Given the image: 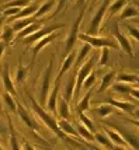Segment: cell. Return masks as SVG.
<instances>
[{
    "instance_id": "obj_4",
    "label": "cell",
    "mask_w": 139,
    "mask_h": 150,
    "mask_svg": "<svg viewBox=\"0 0 139 150\" xmlns=\"http://www.w3.org/2000/svg\"><path fill=\"white\" fill-rule=\"evenodd\" d=\"M53 66H55V55H51L49 63L44 70V74L41 77V91H40V103L41 105L45 107L46 98L51 90V81H52V74H53Z\"/></svg>"
},
{
    "instance_id": "obj_2",
    "label": "cell",
    "mask_w": 139,
    "mask_h": 150,
    "mask_svg": "<svg viewBox=\"0 0 139 150\" xmlns=\"http://www.w3.org/2000/svg\"><path fill=\"white\" fill-rule=\"evenodd\" d=\"M97 53H93L89 59L84 60V63L83 65H80L77 69V72H76V83H74V91H73V98H77V96L80 94L82 91V84H83V80L87 77V74L93 70V67L96 66L97 63Z\"/></svg>"
},
{
    "instance_id": "obj_20",
    "label": "cell",
    "mask_w": 139,
    "mask_h": 150,
    "mask_svg": "<svg viewBox=\"0 0 139 150\" xmlns=\"http://www.w3.org/2000/svg\"><path fill=\"white\" fill-rule=\"evenodd\" d=\"M56 112L59 114L60 119H67V121H70V118H72V114H70V110H69V103H67L66 100H63L62 97L58 98Z\"/></svg>"
},
{
    "instance_id": "obj_24",
    "label": "cell",
    "mask_w": 139,
    "mask_h": 150,
    "mask_svg": "<svg viewBox=\"0 0 139 150\" xmlns=\"http://www.w3.org/2000/svg\"><path fill=\"white\" fill-rule=\"evenodd\" d=\"M0 38H1V41H3L7 46L10 45V44L14 41V38H16V33H14L13 27L9 25V24H6V25L1 27V31H0Z\"/></svg>"
},
{
    "instance_id": "obj_14",
    "label": "cell",
    "mask_w": 139,
    "mask_h": 150,
    "mask_svg": "<svg viewBox=\"0 0 139 150\" xmlns=\"http://www.w3.org/2000/svg\"><path fill=\"white\" fill-rule=\"evenodd\" d=\"M16 104H17V114H18L20 119L24 122V124H26V126H28V128H30V129L35 133V132L40 129V128H38V125H37V122L33 119V117L30 115V112H28L26 108L23 107V104H21V103H18V101L16 100Z\"/></svg>"
},
{
    "instance_id": "obj_32",
    "label": "cell",
    "mask_w": 139,
    "mask_h": 150,
    "mask_svg": "<svg viewBox=\"0 0 139 150\" xmlns=\"http://www.w3.org/2000/svg\"><path fill=\"white\" fill-rule=\"evenodd\" d=\"M35 20H38V18H35L34 16H30V17H24V18H18V20H14L16 23H14L11 27H13L14 33H18V31H21L23 28H26L27 25H30L31 23H34Z\"/></svg>"
},
{
    "instance_id": "obj_9",
    "label": "cell",
    "mask_w": 139,
    "mask_h": 150,
    "mask_svg": "<svg viewBox=\"0 0 139 150\" xmlns=\"http://www.w3.org/2000/svg\"><path fill=\"white\" fill-rule=\"evenodd\" d=\"M108 125H110V126H113V128H115V131L122 136V139L128 143L129 147H132V149H135V150L139 149V137H138L136 133L128 131V129H125L124 126H121V125H118V124H108Z\"/></svg>"
},
{
    "instance_id": "obj_15",
    "label": "cell",
    "mask_w": 139,
    "mask_h": 150,
    "mask_svg": "<svg viewBox=\"0 0 139 150\" xmlns=\"http://www.w3.org/2000/svg\"><path fill=\"white\" fill-rule=\"evenodd\" d=\"M23 58H24V53H23L20 56V59H18V66H17V69H16V74H14V80H13V83L17 86L24 84L26 79L28 77V74H30L31 69H33V67H30V66H27V67L23 66Z\"/></svg>"
},
{
    "instance_id": "obj_21",
    "label": "cell",
    "mask_w": 139,
    "mask_h": 150,
    "mask_svg": "<svg viewBox=\"0 0 139 150\" xmlns=\"http://www.w3.org/2000/svg\"><path fill=\"white\" fill-rule=\"evenodd\" d=\"M42 23H44V20H35L34 23H31L30 25H27L26 28H23L21 31H18L17 33V38H20V39H23V38H26V37H28V35H31L33 33H35L38 28H41L42 27Z\"/></svg>"
},
{
    "instance_id": "obj_37",
    "label": "cell",
    "mask_w": 139,
    "mask_h": 150,
    "mask_svg": "<svg viewBox=\"0 0 139 150\" xmlns=\"http://www.w3.org/2000/svg\"><path fill=\"white\" fill-rule=\"evenodd\" d=\"M104 105H100V107H97V108H94L93 111L96 112V114H99L100 117H107V115H110L111 112L114 111V107L110 104H106V103H103Z\"/></svg>"
},
{
    "instance_id": "obj_38",
    "label": "cell",
    "mask_w": 139,
    "mask_h": 150,
    "mask_svg": "<svg viewBox=\"0 0 139 150\" xmlns=\"http://www.w3.org/2000/svg\"><path fill=\"white\" fill-rule=\"evenodd\" d=\"M96 80H97V76H96V73L93 72H90L89 74H87V77L83 80V84H82V90H89L90 87H93L94 86V83H96Z\"/></svg>"
},
{
    "instance_id": "obj_44",
    "label": "cell",
    "mask_w": 139,
    "mask_h": 150,
    "mask_svg": "<svg viewBox=\"0 0 139 150\" xmlns=\"http://www.w3.org/2000/svg\"><path fill=\"white\" fill-rule=\"evenodd\" d=\"M0 136H3V137L7 136V128H6V125H3L1 122H0Z\"/></svg>"
},
{
    "instance_id": "obj_42",
    "label": "cell",
    "mask_w": 139,
    "mask_h": 150,
    "mask_svg": "<svg viewBox=\"0 0 139 150\" xmlns=\"http://www.w3.org/2000/svg\"><path fill=\"white\" fill-rule=\"evenodd\" d=\"M125 31H126V34H128L131 38L135 39V41H138V39H139V31H138V28H136V27L125 25Z\"/></svg>"
},
{
    "instance_id": "obj_13",
    "label": "cell",
    "mask_w": 139,
    "mask_h": 150,
    "mask_svg": "<svg viewBox=\"0 0 139 150\" xmlns=\"http://www.w3.org/2000/svg\"><path fill=\"white\" fill-rule=\"evenodd\" d=\"M113 90L118 94H128V96H133L135 100L139 98V93H138V84L133 83V84H129V83H113L111 84Z\"/></svg>"
},
{
    "instance_id": "obj_41",
    "label": "cell",
    "mask_w": 139,
    "mask_h": 150,
    "mask_svg": "<svg viewBox=\"0 0 139 150\" xmlns=\"http://www.w3.org/2000/svg\"><path fill=\"white\" fill-rule=\"evenodd\" d=\"M69 1V0H58L56 1V6H55V10H53V13L49 16V18H53V17H56L58 14L63 10V7L66 6V3Z\"/></svg>"
},
{
    "instance_id": "obj_12",
    "label": "cell",
    "mask_w": 139,
    "mask_h": 150,
    "mask_svg": "<svg viewBox=\"0 0 139 150\" xmlns=\"http://www.w3.org/2000/svg\"><path fill=\"white\" fill-rule=\"evenodd\" d=\"M114 37L115 39L118 41V45L119 48L126 53V55H129L131 58H133V49H132V45H131V42H129V38L126 37L125 34L121 33V30L118 28V25L115 24V28H114Z\"/></svg>"
},
{
    "instance_id": "obj_8",
    "label": "cell",
    "mask_w": 139,
    "mask_h": 150,
    "mask_svg": "<svg viewBox=\"0 0 139 150\" xmlns=\"http://www.w3.org/2000/svg\"><path fill=\"white\" fill-rule=\"evenodd\" d=\"M60 80H62V77L56 74V77L53 80V87L52 90H49V94H48V98H46V103H45V108L49 110L53 115L56 114V104H58L59 90H60Z\"/></svg>"
},
{
    "instance_id": "obj_47",
    "label": "cell",
    "mask_w": 139,
    "mask_h": 150,
    "mask_svg": "<svg viewBox=\"0 0 139 150\" xmlns=\"http://www.w3.org/2000/svg\"><path fill=\"white\" fill-rule=\"evenodd\" d=\"M3 147H4V146H3V144H0V149H3Z\"/></svg>"
},
{
    "instance_id": "obj_48",
    "label": "cell",
    "mask_w": 139,
    "mask_h": 150,
    "mask_svg": "<svg viewBox=\"0 0 139 150\" xmlns=\"http://www.w3.org/2000/svg\"><path fill=\"white\" fill-rule=\"evenodd\" d=\"M96 1H97V0H91V3H96Z\"/></svg>"
},
{
    "instance_id": "obj_43",
    "label": "cell",
    "mask_w": 139,
    "mask_h": 150,
    "mask_svg": "<svg viewBox=\"0 0 139 150\" xmlns=\"http://www.w3.org/2000/svg\"><path fill=\"white\" fill-rule=\"evenodd\" d=\"M7 49V45L3 42V41H0V59H1V56H3V53H4V51ZM0 112H3V104H1V97H0Z\"/></svg>"
},
{
    "instance_id": "obj_27",
    "label": "cell",
    "mask_w": 139,
    "mask_h": 150,
    "mask_svg": "<svg viewBox=\"0 0 139 150\" xmlns=\"http://www.w3.org/2000/svg\"><path fill=\"white\" fill-rule=\"evenodd\" d=\"M58 126H59V129L63 132V133H66V135H72V136H74L77 140H83V139L79 136L77 131L73 128V125L70 124L67 119H60L59 122H58Z\"/></svg>"
},
{
    "instance_id": "obj_23",
    "label": "cell",
    "mask_w": 139,
    "mask_h": 150,
    "mask_svg": "<svg viewBox=\"0 0 139 150\" xmlns=\"http://www.w3.org/2000/svg\"><path fill=\"white\" fill-rule=\"evenodd\" d=\"M114 80H115V72L114 70H110L108 73H106L103 79H101V83H100V87L99 90H97V94H101L103 91H107L111 84L114 83Z\"/></svg>"
},
{
    "instance_id": "obj_6",
    "label": "cell",
    "mask_w": 139,
    "mask_h": 150,
    "mask_svg": "<svg viewBox=\"0 0 139 150\" xmlns=\"http://www.w3.org/2000/svg\"><path fill=\"white\" fill-rule=\"evenodd\" d=\"M110 1L111 0H103V3L97 8V11L93 14V18L90 21V27H89L87 34H90V35H99L100 27H101V23H103L104 17H106V11H107V8H108Z\"/></svg>"
},
{
    "instance_id": "obj_16",
    "label": "cell",
    "mask_w": 139,
    "mask_h": 150,
    "mask_svg": "<svg viewBox=\"0 0 139 150\" xmlns=\"http://www.w3.org/2000/svg\"><path fill=\"white\" fill-rule=\"evenodd\" d=\"M97 103H106V104H110L113 107H117L119 110H122L124 112H128V114H133L136 111V104H131V103H126V101H118V100H114L113 97H108L103 101H97Z\"/></svg>"
},
{
    "instance_id": "obj_3",
    "label": "cell",
    "mask_w": 139,
    "mask_h": 150,
    "mask_svg": "<svg viewBox=\"0 0 139 150\" xmlns=\"http://www.w3.org/2000/svg\"><path fill=\"white\" fill-rule=\"evenodd\" d=\"M77 39L87 42L91 48H113L118 49V44L115 38H106V37H99V35H90L87 33H79Z\"/></svg>"
},
{
    "instance_id": "obj_7",
    "label": "cell",
    "mask_w": 139,
    "mask_h": 150,
    "mask_svg": "<svg viewBox=\"0 0 139 150\" xmlns=\"http://www.w3.org/2000/svg\"><path fill=\"white\" fill-rule=\"evenodd\" d=\"M63 27H66L65 24H55V25H49V27H41L38 28L35 33H33L31 35H28L26 38H23V42L26 44V45H33L35 41H38L41 39L42 37H45V35H49V34L55 33V31H59L60 28H63Z\"/></svg>"
},
{
    "instance_id": "obj_19",
    "label": "cell",
    "mask_w": 139,
    "mask_h": 150,
    "mask_svg": "<svg viewBox=\"0 0 139 150\" xmlns=\"http://www.w3.org/2000/svg\"><path fill=\"white\" fill-rule=\"evenodd\" d=\"M6 117H7V124H9L7 129L10 132V144H9V147L13 150H18V149H21V144L18 143V139L16 136V128H14V125H13V121H11V118H10L9 114H6Z\"/></svg>"
},
{
    "instance_id": "obj_46",
    "label": "cell",
    "mask_w": 139,
    "mask_h": 150,
    "mask_svg": "<svg viewBox=\"0 0 139 150\" xmlns=\"http://www.w3.org/2000/svg\"><path fill=\"white\" fill-rule=\"evenodd\" d=\"M4 18H6L4 16H1V17H0V27L3 25V23H4Z\"/></svg>"
},
{
    "instance_id": "obj_25",
    "label": "cell",
    "mask_w": 139,
    "mask_h": 150,
    "mask_svg": "<svg viewBox=\"0 0 139 150\" xmlns=\"http://www.w3.org/2000/svg\"><path fill=\"white\" fill-rule=\"evenodd\" d=\"M126 4V0H114V1H110V4H108V8H107L106 11V16H107V20H110L113 16L121 11L122 10V7Z\"/></svg>"
},
{
    "instance_id": "obj_39",
    "label": "cell",
    "mask_w": 139,
    "mask_h": 150,
    "mask_svg": "<svg viewBox=\"0 0 139 150\" xmlns=\"http://www.w3.org/2000/svg\"><path fill=\"white\" fill-rule=\"evenodd\" d=\"M31 1H34V0H9L7 3H4V8H7V7H26L28 6Z\"/></svg>"
},
{
    "instance_id": "obj_10",
    "label": "cell",
    "mask_w": 139,
    "mask_h": 150,
    "mask_svg": "<svg viewBox=\"0 0 139 150\" xmlns=\"http://www.w3.org/2000/svg\"><path fill=\"white\" fill-rule=\"evenodd\" d=\"M59 37V34L56 33H52L49 34V35H45V37H42L41 39H38V41H35L34 42V46H33V58H31V63H30V67H33L34 63H35V59H37V55L40 53V51L44 48V46H46L48 44H51V42H53L55 41V38H58Z\"/></svg>"
},
{
    "instance_id": "obj_1",
    "label": "cell",
    "mask_w": 139,
    "mask_h": 150,
    "mask_svg": "<svg viewBox=\"0 0 139 150\" xmlns=\"http://www.w3.org/2000/svg\"><path fill=\"white\" fill-rule=\"evenodd\" d=\"M27 94H28V98H30V103H31V108H33V111L37 114V117L40 118L41 121L45 124L46 128H49V131H52L55 135L60 139H63V140H66L69 142V137H67L66 133H63V132L59 129V126H58V121L55 119V118L49 114V112H46L42 107H41L38 103H37V100L33 97V94L31 93H28V90H26Z\"/></svg>"
},
{
    "instance_id": "obj_35",
    "label": "cell",
    "mask_w": 139,
    "mask_h": 150,
    "mask_svg": "<svg viewBox=\"0 0 139 150\" xmlns=\"http://www.w3.org/2000/svg\"><path fill=\"white\" fill-rule=\"evenodd\" d=\"M94 140L99 142L100 144H103L107 149H115V144H114L113 142L110 140V137L107 136V135H104V133H96V132H94Z\"/></svg>"
},
{
    "instance_id": "obj_11",
    "label": "cell",
    "mask_w": 139,
    "mask_h": 150,
    "mask_svg": "<svg viewBox=\"0 0 139 150\" xmlns=\"http://www.w3.org/2000/svg\"><path fill=\"white\" fill-rule=\"evenodd\" d=\"M1 80H3V87H4V91L10 93L13 97H17V90H16V86L13 83V79L10 76V67L9 63H4L1 67Z\"/></svg>"
},
{
    "instance_id": "obj_30",
    "label": "cell",
    "mask_w": 139,
    "mask_h": 150,
    "mask_svg": "<svg viewBox=\"0 0 139 150\" xmlns=\"http://www.w3.org/2000/svg\"><path fill=\"white\" fill-rule=\"evenodd\" d=\"M138 16V8L133 6V4H125L121 10V16H119V21H124V20L132 18V17H136Z\"/></svg>"
},
{
    "instance_id": "obj_33",
    "label": "cell",
    "mask_w": 139,
    "mask_h": 150,
    "mask_svg": "<svg viewBox=\"0 0 139 150\" xmlns=\"http://www.w3.org/2000/svg\"><path fill=\"white\" fill-rule=\"evenodd\" d=\"M74 129L77 131V133H79V136L82 137V139H86L89 142L94 140V133H93L91 131H89L86 126L82 125L80 122H76V124H74Z\"/></svg>"
},
{
    "instance_id": "obj_31",
    "label": "cell",
    "mask_w": 139,
    "mask_h": 150,
    "mask_svg": "<svg viewBox=\"0 0 139 150\" xmlns=\"http://www.w3.org/2000/svg\"><path fill=\"white\" fill-rule=\"evenodd\" d=\"M115 80H117V83H129V84H133V83H138V74L136 73L121 72L118 76L115 74Z\"/></svg>"
},
{
    "instance_id": "obj_18",
    "label": "cell",
    "mask_w": 139,
    "mask_h": 150,
    "mask_svg": "<svg viewBox=\"0 0 139 150\" xmlns=\"http://www.w3.org/2000/svg\"><path fill=\"white\" fill-rule=\"evenodd\" d=\"M106 135L110 137V140L115 144V147H121V149H129V146L125 140L122 139V136L119 135L117 131H113V129H108L106 128Z\"/></svg>"
},
{
    "instance_id": "obj_22",
    "label": "cell",
    "mask_w": 139,
    "mask_h": 150,
    "mask_svg": "<svg viewBox=\"0 0 139 150\" xmlns=\"http://www.w3.org/2000/svg\"><path fill=\"white\" fill-rule=\"evenodd\" d=\"M74 83H76V74L70 73L67 76V83L65 87V93H63V100H66L67 103H70L73 100V91H74Z\"/></svg>"
},
{
    "instance_id": "obj_36",
    "label": "cell",
    "mask_w": 139,
    "mask_h": 150,
    "mask_svg": "<svg viewBox=\"0 0 139 150\" xmlns=\"http://www.w3.org/2000/svg\"><path fill=\"white\" fill-rule=\"evenodd\" d=\"M79 121H80V124L84 125L89 131H91L93 133L96 132V125H94V122H93L87 115H84V112H79Z\"/></svg>"
},
{
    "instance_id": "obj_26",
    "label": "cell",
    "mask_w": 139,
    "mask_h": 150,
    "mask_svg": "<svg viewBox=\"0 0 139 150\" xmlns=\"http://www.w3.org/2000/svg\"><path fill=\"white\" fill-rule=\"evenodd\" d=\"M93 93H94L93 87H90L89 90H86V94L82 97V100H80L79 103H77V105H76L77 112H84V111H87V110L90 108V100H91Z\"/></svg>"
},
{
    "instance_id": "obj_17",
    "label": "cell",
    "mask_w": 139,
    "mask_h": 150,
    "mask_svg": "<svg viewBox=\"0 0 139 150\" xmlns=\"http://www.w3.org/2000/svg\"><path fill=\"white\" fill-rule=\"evenodd\" d=\"M90 52H91V46L89 45L87 42H84V45L82 46L79 49V52H77V55L74 56V62H73V66L77 69L80 65H83L84 63V60L87 59V56L90 55Z\"/></svg>"
},
{
    "instance_id": "obj_40",
    "label": "cell",
    "mask_w": 139,
    "mask_h": 150,
    "mask_svg": "<svg viewBox=\"0 0 139 150\" xmlns=\"http://www.w3.org/2000/svg\"><path fill=\"white\" fill-rule=\"evenodd\" d=\"M108 59H110V49H108V48H101L100 58L97 59V63H99V66H107V63H108Z\"/></svg>"
},
{
    "instance_id": "obj_29",
    "label": "cell",
    "mask_w": 139,
    "mask_h": 150,
    "mask_svg": "<svg viewBox=\"0 0 139 150\" xmlns=\"http://www.w3.org/2000/svg\"><path fill=\"white\" fill-rule=\"evenodd\" d=\"M74 56H76V53L73 52V51H72V52H69V53H66V56H65L63 62H62V66H60L58 76L63 77V76L66 74V72L73 66V62H74Z\"/></svg>"
},
{
    "instance_id": "obj_45",
    "label": "cell",
    "mask_w": 139,
    "mask_h": 150,
    "mask_svg": "<svg viewBox=\"0 0 139 150\" xmlns=\"http://www.w3.org/2000/svg\"><path fill=\"white\" fill-rule=\"evenodd\" d=\"M87 6V0H76V7H79V8H82V7Z\"/></svg>"
},
{
    "instance_id": "obj_34",
    "label": "cell",
    "mask_w": 139,
    "mask_h": 150,
    "mask_svg": "<svg viewBox=\"0 0 139 150\" xmlns=\"http://www.w3.org/2000/svg\"><path fill=\"white\" fill-rule=\"evenodd\" d=\"M0 97L3 98V101H4V105H6V108L9 110L10 112H14V114H17V104H16V97H13L10 93L4 91L3 96H0Z\"/></svg>"
},
{
    "instance_id": "obj_28",
    "label": "cell",
    "mask_w": 139,
    "mask_h": 150,
    "mask_svg": "<svg viewBox=\"0 0 139 150\" xmlns=\"http://www.w3.org/2000/svg\"><path fill=\"white\" fill-rule=\"evenodd\" d=\"M55 6H56V0H46V1H44L42 4H40L38 10H37L35 14H34V17H35V18H41V17H44L45 14L51 13V10H52Z\"/></svg>"
},
{
    "instance_id": "obj_5",
    "label": "cell",
    "mask_w": 139,
    "mask_h": 150,
    "mask_svg": "<svg viewBox=\"0 0 139 150\" xmlns=\"http://www.w3.org/2000/svg\"><path fill=\"white\" fill-rule=\"evenodd\" d=\"M86 7L87 6L80 8V13H79V16H77V18L74 20V23L72 24V28H70V31H69V34H67V37H66V41H65V53L72 52L74 45H76V42H77V34H79L80 25H82V20L84 17Z\"/></svg>"
}]
</instances>
